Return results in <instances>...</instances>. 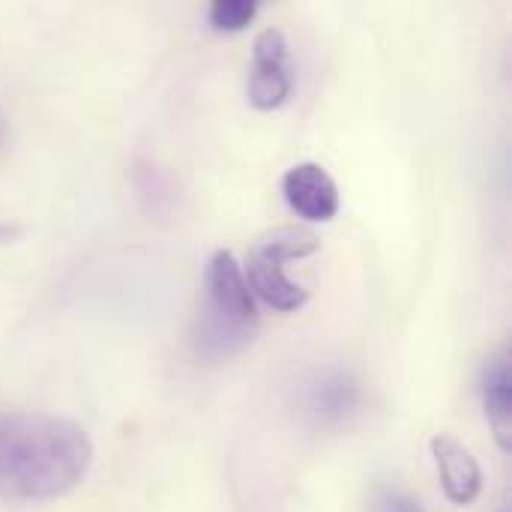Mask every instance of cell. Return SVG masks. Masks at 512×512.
<instances>
[{"label":"cell","instance_id":"cell-5","mask_svg":"<svg viewBox=\"0 0 512 512\" xmlns=\"http://www.w3.org/2000/svg\"><path fill=\"white\" fill-rule=\"evenodd\" d=\"M282 192L291 210L306 222H330L339 213V186L318 162H300L285 171Z\"/></svg>","mask_w":512,"mask_h":512},{"label":"cell","instance_id":"cell-10","mask_svg":"<svg viewBox=\"0 0 512 512\" xmlns=\"http://www.w3.org/2000/svg\"><path fill=\"white\" fill-rule=\"evenodd\" d=\"M369 512H426V507L402 486L396 483H381L369 495Z\"/></svg>","mask_w":512,"mask_h":512},{"label":"cell","instance_id":"cell-8","mask_svg":"<svg viewBox=\"0 0 512 512\" xmlns=\"http://www.w3.org/2000/svg\"><path fill=\"white\" fill-rule=\"evenodd\" d=\"M483 405L489 426L501 444V450L512 447V363L510 351L495 354L483 369Z\"/></svg>","mask_w":512,"mask_h":512},{"label":"cell","instance_id":"cell-1","mask_svg":"<svg viewBox=\"0 0 512 512\" xmlns=\"http://www.w3.org/2000/svg\"><path fill=\"white\" fill-rule=\"evenodd\" d=\"M93 444L69 420L0 411V498L51 501L87 477Z\"/></svg>","mask_w":512,"mask_h":512},{"label":"cell","instance_id":"cell-7","mask_svg":"<svg viewBox=\"0 0 512 512\" xmlns=\"http://www.w3.org/2000/svg\"><path fill=\"white\" fill-rule=\"evenodd\" d=\"M432 456H435L438 477H441V486H444V495L450 498V504H456V507L474 504L483 492V471H480L477 459L471 456V450L450 435H438L432 441Z\"/></svg>","mask_w":512,"mask_h":512},{"label":"cell","instance_id":"cell-3","mask_svg":"<svg viewBox=\"0 0 512 512\" xmlns=\"http://www.w3.org/2000/svg\"><path fill=\"white\" fill-rule=\"evenodd\" d=\"M318 249H321L318 234L303 225H282L264 234L252 246L246 258V273H243L252 297H261L276 312L303 309L309 303V291L285 273V264L297 258H309Z\"/></svg>","mask_w":512,"mask_h":512},{"label":"cell","instance_id":"cell-11","mask_svg":"<svg viewBox=\"0 0 512 512\" xmlns=\"http://www.w3.org/2000/svg\"><path fill=\"white\" fill-rule=\"evenodd\" d=\"M21 237V228L18 225H6V222H0V246H9L12 240H18Z\"/></svg>","mask_w":512,"mask_h":512},{"label":"cell","instance_id":"cell-4","mask_svg":"<svg viewBox=\"0 0 512 512\" xmlns=\"http://www.w3.org/2000/svg\"><path fill=\"white\" fill-rule=\"evenodd\" d=\"M291 72H288V39L279 27H267L258 33L252 45V69L246 96L252 108L273 111L291 96Z\"/></svg>","mask_w":512,"mask_h":512},{"label":"cell","instance_id":"cell-9","mask_svg":"<svg viewBox=\"0 0 512 512\" xmlns=\"http://www.w3.org/2000/svg\"><path fill=\"white\" fill-rule=\"evenodd\" d=\"M255 15H258V0H216L207 12V21L213 30L240 33L243 27L252 24Z\"/></svg>","mask_w":512,"mask_h":512},{"label":"cell","instance_id":"cell-6","mask_svg":"<svg viewBox=\"0 0 512 512\" xmlns=\"http://www.w3.org/2000/svg\"><path fill=\"white\" fill-rule=\"evenodd\" d=\"M360 381L351 369H327L306 387V414L315 426H345L360 408Z\"/></svg>","mask_w":512,"mask_h":512},{"label":"cell","instance_id":"cell-2","mask_svg":"<svg viewBox=\"0 0 512 512\" xmlns=\"http://www.w3.org/2000/svg\"><path fill=\"white\" fill-rule=\"evenodd\" d=\"M258 324L261 312L240 261L228 249H216L204 270V303L192 324L195 354L210 363L231 360L255 339Z\"/></svg>","mask_w":512,"mask_h":512}]
</instances>
